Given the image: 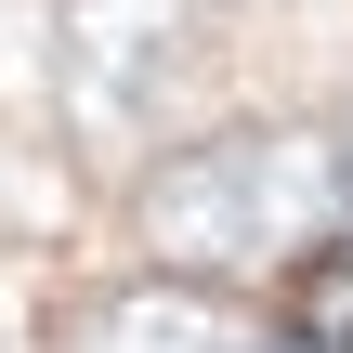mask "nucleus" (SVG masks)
Masks as SVG:
<instances>
[{"mask_svg": "<svg viewBox=\"0 0 353 353\" xmlns=\"http://www.w3.org/2000/svg\"><path fill=\"white\" fill-rule=\"evenodd\" d=\"M327 210V144L314 131H210L183 157H157V183L131 196L144 249L210 288V275H249V262H288Z\"/></svg>", "mask_w": 353, "mask_h": 353, "instance_id": "1", "label": "nucleus"}, {"mask_svg": "<svg viewBox=\"0 0 353 353\" xmlns=\"http://www.w3.org/2000/svg\"><path fill=\"white\" fill-rule=\"evenodd\" d=\"M288 341H301V353H353V236H341V249H301Z\"/></svg>", "mask_w": 353, "mask_h": 353, "instance_id": "4", "label": "nucleus"}, {"mask_svg": "<svg viewBox=\"0 0 353 353\" xmlns=\"http://www.w3.org/2000/svg\"><path fill=\"white\" fill-rule=\"evenodd\" d=\"M327 196H341V210H353V131H341V157H327Z\"/></svg>", "mask_w": 353, "mask_h": 353, "instance_id": "5", "label": "nucleus"}, {"mask_svg": "<svg viewBox=\"0 0 353 353\" xmlns=\"http://www.w3.org/2000/svg\"><path fill=\"white\" fill-rule=\"evenodd\" d=\"M65 353H249V327H236L210 288L157 275V288H118V301H92Z\"/></svg>", "mask_w": 353, "mask_h": 353, "instance_id": "3", "label": "nucleus"}, {"mask_svg": "<svg viewBox=\"0 0 353 353\" xmlns=\"http://www.w3.org/2000/svg\"><path fill=\"white\" fill-rule=\"evenodd\" d=\"M65 65H79V118L92 131H131L196 65V0H79L65 13Z\"/></svg>", "mask_w": 353, "mask_h": 353, "instance_id": "2", "label": "nucleus"}]
</instances>
